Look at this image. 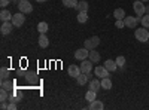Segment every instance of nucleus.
<instances>
[{"label": "nucleus", "mask_w": 149, "mask_h": 110, "mask_svg": "<svg viewBox=\"0 0 149 110\" xmlns=\"http://www.w3.org/2000/svg\"><path fill=\"white\" fill-rule=\"evenodd\" d=\"M17 2H19V0H17Z\"/></svg>", "instance_id": "obj_39"}, {"label": "nucleus", "mask_w": 149, "mask_h": 110, "mask_svg": "<svg viewBox=\"0 0 149 110\" xmlns=\"http://www.w3.org/2000/svg\"><path fill=\"white\" fill-rule=\"evenodd\" d=\"M142 27H145V28H149V15L148 14H145L143 17H142Z\"/></svg>", "instance_id": "obj_28"}, {"label": "nucleus", "mask_w": 149, "mask_h": 110, "mask_svg": "<svg viewBox=\"0 0 149 110\" xmlns=\"http://www.w3.org/2000/svg\"><path fill=\"white\" fill-rule=\"evenodd\" d=\"M142 2H149V0H142Z\"/></svg>", "instance_id": "obj_38"}, {"label": "nucleus", "mask_w": 149, "mask_h": 110, "mask_svg": "<svg viewBox=\"0 0 149 110\" xmlns=\"http://www.w3.org/2000/svg\"><path fill=\"white\" fill-rule=\"evenodd\" d=\"M88 59H91L93 63L95 64V63H98V61L102 59V57H100V54H98L95 49H91L90 51V55H88Z\"/></svg>", "instance_id": "obj_14"}, {"label": "nucleus", "mask_w": 149, "mask_h": 110, "mask_svg": "<svg viewBox=\"0 0 149 110\" xmlns=\"http://www.w3.org/2000/svg\"><path fill=\"white\" fill-rule=\"evenodd\" d=\"M93 70V61L91 59H82L81 61V71L82 73H90Z\"/></svg>", "instance_id": "obj_10"}, {"label": "nucleus", "mask_w": 149, "mask_h": 110, "mask_svg": "<svg viewBox=\"0 0 149 110\" xmlns=\"http://www.w3.org/2000/svg\"><path fill=\"white\" fill-rule=\"evenodd\" d=\"M116 64H118V67H124V66H125V57H118L116 58Z\"/></svg>", "instance_id": "obj_30"}, {"label": "nucleus", "mask_w": 149, "mask_h": 110, "mask_svg": "<svg viewBox=\"0 0 149 110\" xmlns=\"http://www.w3.org/2000/svg\"><path fill=\"white\" fill-rule=\"evenodd\" d=\"M0 107H2V109H8V104H6V101H2V104H0Z\"/></svg>", "instance_id": "obj_35"}, {"label": "nucleus", "mask_w": 149, "mask_h": 110, "mask_svg": "<svg viewBox=\"0 0 149 110\" xmlns=\"http://www.w3.org/2000/svg\"><path fill=\"white\" fill-rule=\"evenodd\" d=\"M95 97H97V92L93 91V89H88V91H86V94H85V100H88L91 103V101L95 100Z\"/></svg>", "instance_id": "obj_22"}, {"label": "nucleus", "mask_w": 149, "mask_h": 110, "mask_svg": "<svg viewBox=\"0 0 149 110\" xmlns=\"http://www.w3.org/2000/svg\"><path fill=\"white\" fill-rule=\"evenodd\" d=\"M81 67H78L76 64H72V66H69V76L70 77H74V79H76L79 75H81Z\"/></svg>", "instance_id": "obj_11"}, {"label": "nucleus", "mask_w": 149, "mask_h": 110, "mask_svg": "<svg viewBox=\"0 0 149 110\" xmlns=\"http://www.w3.org/2000/svg\"><path fill=\"white\" fill-rule=\"evenodd\" d=\"M102 88V82H100V79L98 77H95V79H91L90 80V89H93V91H98Z\"/></svg>", "instance_id": "obj_12"}, {"label": "nucleus", "mask_w": 149, "mask_h": 110, "mask_svg": "<svg viewBox=\"0 0 149 110\" xmlns=\"http://www.w3.org/2000/svg\"><path fill=\"white\" fill-rule=\"evenodd\" d=\"M9 101H12V103H18V101H21V97H15V95H10V97H9Z\"/></svg>", "instance_id": "obj_33"}, {"label": "nucleus", "mask_w": 149, "mask_h": 110, "mask_svg": "<svg viewBox=\"0 0 149 110\" xmlns=\"http://www.w3.org/2000/svg\"><path fill=\"white\" fill-rule=\"evenodd\" d=\"M124 22H125V27H128V28H136V27H137V24H139V19L128 15V17L124 18Z\"/></svg>", "instance_id": "obj_9"}, {"label": "nucleus", "mask_w": 149, "mask_h": 110, "mask_svg": "<svg viewBox=\"0 0 149 110\" xmlns=\"http://www.w3.org/2000/svg\"><path fill=\"white\" fill-rule=\"evenodd\" d=\"M37 40H39V46L40 48H48L49 46V39L46 37V34H40Z\"/></svg>", "instance_id": "obj_18"}, {"label": "nucleus", "mask_w": 149, "mask_h": 110, "mask_svg": "<svg viewBox=\"0 0 149 110\" xmlns=\"http://www.w3.org/2000/svg\"><path fill=\"white\" fill-rule=\"evenodd\" d=\"M0 77H2V80L9 79V70H8L6 67H2V68H0Z\"/></svg>", "instance_id": "obj_27"}, {"label": "nucleus", "mask_w": 149, "mask_h": 110, "mask_svg": "<svg viewBox=\"0 0 149 110\" xmlns=\"http://www.w3.org/2000/svg\"><path fill=\"white\" fill-rule=\"evenodd\" d=\"M109 70L106 68V67H103V66H97L95 67V70H94V75L98 77V79H103V77H109Z\"/></svg>", "instance_id": "obj_6"}, {"label": "nucleus", "mask_w": 149, "mask_h": 110, "mask_svg": "<svg viewBox=\"0 0 149 110\" xmlns=\"http://www.w3.org/2000/svg\"><path fill=\"white\" fill-rule=\"evenodd\" d=\"M86 21H88V12H79L78 14V22L84 24Z\"/></svg>", "instance_id": "obj_25"}, {"label": "nucleus", "mask_w": 149, "mask_h": 110, "mask_svg": "<svg viewBox=\"0 0 149 110\" xmlns=\"http://www.w3.org/2000/svg\"><path fill=\"white\" fill-rule=\"evenodd\" d=\"M36 2H39V3H43V2H48V0H36Z\"/></svg>", "instance_id": "obj_37"}, {"label": "nucleus", "mask_w": 149, "mask_h": 110, "mask_svg": "<svg viewBox=\"0 0 149 110\" xmlns=\"http://www.w3.org/2000/svg\"><path fill=\"white\" fill-rule=\"evenodd\" d=\"M14 24H12V21H5V22H2V27H0V33H2L3 36H6V34H9L12 30H14Z\"/></svg>", "instance_id": "obj_7"}, {"label": "nucleus", "mask_w": 149, "mask_h": 110, "mask_svg": "<svg viewBox=\"0 0 149 110\" xmlns=\"http://www.w3.org/2000/svg\"><path fill=\"white\" fill-rule=\"evenodd\" d=\"M76 80H78V85H81V86H82V85H85L90 79H88V75H86V73H81V75L76 77Z\"/></svg>", "instance_id": "obj_21"}, {"label": "nucleus", "mask_w": 149, "mask_h": 110, "mask_svg": "<svg viewBox=\"0 0 149 110\" xmlns=\"http://www.w3.org/2000/svg\"><path fill=\"white\" fill-rule=\"evenodd\" d=\"M88 8H90V5H88L86 0H81V2L78 3V6H76L78 12H88Z\"/></svg>", "instance_id": "obj_16"}, {"label": "nucleus", "mask_w": 149, "mask_h": 110, "mask_svg": "<svg viewBox=\"0 0 149 110\" xmlns=\"http://www.w3.org/2000/svg\"><path fill=\"white\" fill-rule=\"evenodd\" d=\"M26 14H22V12H18V14H15L14 17H12V24H14L15 27H21L24 22H26V17H24Z\"/></svg>", "instance_id": "obj_5"}, {"label": "nucleus", "mask_w": 149, "mask_h": 110, "mask_svg": "<svg viewBox=\"0 0 149 110\" xmlns=\"http://www.w3.org/2000/svg\"><path fill=\"white\" fill-rule=\"evenodd\" d=\"M88 55H90V49H86V48L84 46V48H81V49H78V51H74V58L76 59H86L88 58Z\"/></svg>", "instance_id": "obj_8"}, {"label": "nucleus", "mask_w": 149, "mask_h": 110, "mask_svg": "<svg viewBox=\"0 0 149 110\" xmlns=\"http://www.w3.org/2000/svg\"><path fill=\"white\" fill-rule=\"evenodd\" d=\"M146 14L149 15V5H146Z\"/></svg>", "instance_id": "obj_36"}, {"label": "nucleus", "mask_w": 149, "mask_h": 110, "mask_svg": "<svg viewBox=\"0 0 149 110\" xmlns=\"http://www.w3.org/2000/svg\"><path fill=\"white\" fill-rule=\"evenodd\" d=\"M12 17H14V15H12L9 10H6V9H3L2 12H0V19H2V22H5V21H10Z\"/></svg>", "instance_id": "obj_17"}, {"label": "nucleus", "mask_w": 149, "mask_h": 110, "mask_svg": "<svg viewBox=\"0 0 149 110\" xmlns=\"http://www.w3.org/2000/svg\"><path fill=\"white\" fill-rule=\"evenodd\" d=\"M17 109H18L17 103H12V101H9V104H8V110H17Z\"/></svg>", "instance_id": "obj_32"}, {"label": "nucleus", "mask_w": 149, "mask_h": 110, "mask_svg": "<svg viewBox=\"0 0 149 110\" xmlns=\"http://www.w3.org/2000/svg\"><path fill=\"white\" fill-rule=\"evenodd\" d=\"M17 6H18L19 12H22V14H31L33 12V5L29 2V0H19Z\"/></svg>", "instance_id": "obj_2"}, {"label": "nucleus", "mask_w": 149, "mask_h": 110, "mask_svg": "<svg viewBox=\"0 0 149 110\" xmlns=\"http://www.w3.org/2000/svg\"><path fill=\"white\" fill-rule=\"evenodd\" d=\"M134 36H136V39H137L139 42H148V40H149V30L145 28V27H142V28H136Z\"/></svg>", "instance_id": "obj_1"}, {"label": "nucleus", "mask_w": 149, "mask_h": 110, "mask_svg": "<svg viewBox=\"0 0 149 110\" xmlns=\"http://www.w3.org/2000/svg\"><path fill=\"white\" fill-rule=\"evenodd\" d=\"M2 88H3V89H6V91H10L12 88H14V82L9 80V79L2 80Z\"/></svg>", "instance_id": "obj_23"}, {"label": "nucleus", "mask_w": 149, "mask_h": 110, "mask_svg": "<svg viewBox=\"0 0 149 110\" xmlns=\"http://www.w3.org/2000/svg\"><path fill=\"white\" fill-rule=\"evenodd\" d=\"M9 3H10V0H0V6L2 8H6Z\"/></svg>", "instance_id": "obj_34"}, {"label": "nucleus", "mask_w": 149, "mask_h": 110, "mask_svg": "<svg viewBox=\"0 0 149 110\" xmlns=\"http://www.w3.org/2000/svg\"><path fill=\"white\" fill-rule=\"evenodd\" d=\"M100 82H102V88H103V89H110V88H112V80H110V77H103Z\"/></svg>", "instance_id": "obj_24"}, {"label": "nucleus", "mask_w": 149, "mask_h": 110, "mask_svg": "<svg viewBox=\"0 0 149 110\" xmlns=\"http://www.w3.org/2000/svg\"><path fill=\"white\" fill-rule=\"evenodd\" d=\"M78 0H63V5L66 6V8H76L78 6Z\"/></svg>", "instance_id": "obj_26"}, {"label": "nucleus", "mask_w": 149, "mask_h": 110, "mask_svg": "<svg viewBox=\"0 0 149 110\" xmlns=\"http://www.w3.org/2000/svg\"><path fill=\"white\" fill-rule=\"evenodd\" d=\"M133 9H134V12H136L137 17H143L146 14V5H145V2H142V0L134 2L133 3Z\"/></svg>", "instance_id": "obj_3"}, {"label": "nucleus", "mask_w": 149, "mask_h": 110, "mask_svg": "<svg viewBox=\"0 0 149 110\" xmlns=\"http://www.w3.org/2000/svg\"><path fill=\"white\" fill-rule=\"evenodd\" d=\"M0 100H2V101H8V100H9V94H8V91L3 89V88H2V91H0Z\"/></svg>", "instance_id": "obj_29"}, {"label": "nucleus", "mask_w": 149, "mask_h": 110, "mask_svg": "<svg viewBox=\"0 0 149 110\" xmlns=\"http://www.w3.org/2000/svg\"><path fill=\"white\" fill-rule=\"evenodd\" d=\"M48 28H49V26H48V22H39L37 24V31H39L40 34H46V31H48Z\"/></svg>", "instance_id": "obj_20"}, {"label": "nucleus", "mask_w": 149, "mask_h": 110, "mask_svg": "<svg viewBox=\"0 0 149 110\" xmlns=\"http://www.w3.org/2000/svg\"><path fill=\"white\" fill-rule=\"evenodd\" d=\"M115 26H116V28H124L125 27V22H124V19H116Z\"/></svg>", "instance_id": "obj_31"}, {"label": "nucleus", "mask_w": 149, "mask_h": 110, "mask_svg": "<svg viewBox=\"0 0 149 110\" xmlns=\"http://www.w3.org/2000/svg\"><path fill=\"white\" fill-rule=\"evenodd\" d=\"M113 17H115V19H124L127 15H125V10L121 9V8H118V9H115V12H113Z\"/></svg>", "instance_id": "obj_19"}, {"label": "nucleus", "mask_w": 149, "mask_h": 110, "mask_svg": "<svg viewBox=\"0 0 149 110\" xmlns=\"http://www.w3.org/2000/svg\"><path fill=\"white\" fill-rule=\"evenodd\" d=\"M84 45H85V48L86 49H95V48L100 45V37H97V36H93V37H88L85 42H84Z\"/></svg>", "instance_id": "obj_4"}, {"label": "nucleus", "mask_w": 149, "mask_h": 110, "mask_svg": "<svg viewBox=\"0 0 149 110\" xmlns=\"http://www.w3.org/2000/svg\"><path fill=\"white\" fill-rule=\"evenodd\" d=\"M104 67H106L109 71H115L116 67H118V64H116V61H113V59H106V61H104Z\"/></svg>", "instance_id": "obj_15"}, {"label": "nucleus", "mask_w": 149, "mask_h": 110, "mask_svg": "<svg viewBox=\"0 0 149 110\" xmlns=\"http://www.w3.org/2000/svg\"><path fill=\"white\" fill-rule=\"evenodd\" d=\"M90 109H91V110H103V109H104V104H103V101H100V100H94V101L90 103Z\"/></svg>", "instance_id": "obj_13"}]
</instances>
